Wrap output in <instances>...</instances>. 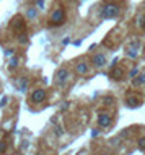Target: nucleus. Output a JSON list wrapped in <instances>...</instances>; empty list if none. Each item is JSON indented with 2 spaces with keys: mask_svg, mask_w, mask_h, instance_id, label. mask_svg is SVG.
I'll use <instances>...</instances> for the list:
<instances>
[{
  "mask_svg": "<svg viewBox=\"0 0 145 155\" xmlns=\"http://www.w3.org/2000/svg\"><path fill=\"white\" fill-rule=\"evenodd\" d=\"M139 49H140V43H139V41H132L130 46H129V49H127V56L132 57V59H134V57H137Z\"/></svg>",
  "mask_w": 145,
  "mask_h": 155,
  "instance_id": "2",
  "label": "nucleus"
},
{
  "mask_svg": "<svg viewBox=\"0 0 145 155\" xmlns=\"http://www.w3.org/2000/svg\"><path fill=\"white\" fill-rule=\"evenodd\" d=\"M93 64H95V67H103V65L106 64V57H104L103 54H96V56L93 57Z\"/></svg>",
  "mask_w": 145,
  "mask_h": 155,
  "instance_id": "5",
  "label": "nucleus"
},
{
  "mask_svg": "<svg viewBox=\"0 0 145 155\" xmlns=\"http://www.w3.org/2000/svg\"><path fill=\"white\" fill-rule=\"evenodd\" d=\"M67 77H69V72H67V70H59L57 82H59V83H64V82L67 80Z\"/></svg>",
  "mask_w": 145,
  "mask_h": 155,
  "instance_id": "7",
  "label": "nucleus"
},
{
  "mask_svg": "<svg viewBox=\"0 0 145 155\" xmlns=\"http://www.w3.org/2000/svg\"><path fill=\"white\" fill-rule=\"evenodd\" d=\"M2 150H5V144H3V142L0 144V152H2Z\"/></svg>",
  "mask_w": 145,
  "mask_h": 155,
  "instance_id": "16",
  "label": "nucleus"
},
{
  "mask_svg": "<svg viewBox=\"0 0 145 155\" xmlns=\"http://www.w3.org/2000/svg\"><path fill=\"white\" fill-rule=\"evenodd\" d=\"M144 83H145V73H142V75H140V77H137L135 78V80H134V85H144Z\"/></svg>",
  "mask_w": 145,
  "mask_h": 155,
  "instance_id": "10",
  "label": "nucleus"
},
{
  "mask_svg": "<svg viewBox=\"0 0 145 155\" xmlns=\"http://www.w3.org/2000/svg\"><path fill=\"white\" fill-rule=\"evenodd\" d=\"M130 77H137V69H134L132 72H130Z\"/></svg>",
  "mask_w": 145,
  "mask_h": 155,
  "instance_id": "15",
  "label": "nucleus"
},
{
  "mask_svg": "<svg viewBox=\"0 0 145 155\" xmlns=\"http://www.w3.org/2000/svg\"><path fill=\"white\" fill-rule=\"evenodd\" d=\"M127 106H130V108H135V106H139V98L129 96V98H127Z\"/></svg>",
  "mask_w": 145,
  "mask_h": 155,
  "instance_id": "9",
  "label": "nucleus"
},
{
  "mask_svg": "<svg viewBox=\"0 0 145 155\" xmlns=\"http://www.w3.org/2000/svg\"><path fill=\"white\" fill-rule=\"evenodd\" d=\"M117 13H119L117 5L109 3V5H106V7L103 8V12H101V18H104V20H108V18H114Z\"/></svg>",
  "mask_w": 145,
  "mask_h": 155,
  "instance_id": "1",
  "label": "nucleus"
},
{
  "mask_svg": "<svg viewBox=\"0 0 145 155\" xmlns=\"http://www.w3.org/2000/svg\"><path fill=\"white\" fill-rule=\"evenodd\" d=\"M20 85H21V88L25 90V87L28 85V82H26V80H21V82H20Z\"/></svg>",
  "mask_w": 145,
  "mask_h": 155,
  "instance_id": "14",
  "label": "nucleus"
},
{
  "mask_svg": "<svg viewBox=\"0 0 145 155\" xmlns=\"http://www.w3.org/2000/svg\"><path fill=\"white\" fill-rule=\"evenodd\" d=\"M46 98V91L44 90H36L33 93V101H42Z\"/></svg>",
  "mask_w": 145,
  "mask_h": 155,
  "instance_id": "6",
  "label": "nucleus"
},
{
  "mask_svg": "<svg viewBox=\"0 0 145 155\" xmlns=\"http://www.w3.org/2000/svg\"><path fill=\"white\" fill-rule=\"evenodd\" d=\"M77 72H78L80 75H83V73H87V72H88V65L85 64V62H80V64L77 65Z\"/></svg>",
  "mask_w": 145,
  "mask_h": 155,
  "instance_id": "8",
  "label": "nucleus"
},
{
  "mask_svg": "<svg viewBox=\"0 0 145 155\" xmlns=\"http://www.w3.org/2000/svg\"><path fill=\"white\" fill-rule=\"evenodd\" d=\"M121 77H122V70L116 69V70H114V78H121Z\"/></svg>",
  "mask_w": 145,
  "mask_h": 155,
  "instance_id": "13",
  "label": "nucleus"
},
{
  "mask_svg": "<svg viewBox=\"0 0 145 155\" xmlns=\"http://www.w3.org/2000/svg\"><path fill=\"white\" fill-rule=\"evenodd\" d=\"M111 116H109L108 113H101L100 116H98V124H100L101 127H108L109 124H111Z\"/></svg>",
  "mask_w": 145,
  "mask_h": 155,
  "instance_id": "3",
  "label": "nucleus"
},
{
  "mask_svg": "<svg viewBox=\"0 0 145 155\" xmlns=\"http://www.w3.org/2000/svg\"><path fill=\"white\" fill-rule=\"evenodd\" d=\"M137 23H139V28L145 29V15H140V16H139V20H137Z\"/></svg>",
  "mask_w": 145,
  "mask_h": 155,
  "instance_id": "11",
  "label": "nucleus"
},
{
  "mask_svg": "<svg viewBox=\"0 0 145 155\" xmlns=\"http://www.w3.org/2000/svg\"><path fill=\"white\" fill-rule=\"evenodd\" d=\"M64 21V12L59 8V10H56L54 13H52V23L54 24H60Z\"/></svg>",
  "mask_w": 145,
  "mask_h": 155,
  "instance_id": "4",
  "label": "nucleus"
},
{
  "mask_svg": "<svg viewBox=\"0 0 145 155\" xmlns=\"http://www.w3.org/2000/svg\"><path fill=\"white\" fill-rule=\"evenodd\" d=\"M139 149H140V150H145V137H142L140 140H139Z\"/></svg>",
  "mask_w": 145,
  "mask_h": 155,
  "instance_id": "12",
  "label": "nucleus"
},
{
  "mask_svg": "<svg viewBox=\"0 0 145 155\" xmlns=\"http://www.w3.org/2000/svg\"><path fill=\"white\" fill-rule=\"evenodd\" d=\"M80 155H82V154H80Z\"/></svg>",
  "mask_w": 145,
  "mask_h": 155,
  "instance_id": "17",
  "label": "nucleus"
}]
</instances>
